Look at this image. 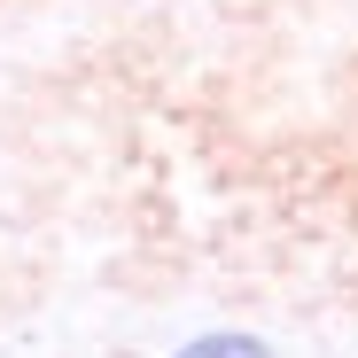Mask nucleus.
<instances>
[{
	"mask_svg": "<svg viewBox=\"0 0 358 358\" xmlns=\"http://www.w3.org/2000/svg\"><path fill=\"white\" fill-rule=\"evenodd\" d=\"M179 358H273V350L250 343V335H203V343H187Z\"/></svg>",
	"mask_w": 358,
	"mask_h": 358,
	"instance_id": "1",
	"label": "nucleus"
}]
</instances>
